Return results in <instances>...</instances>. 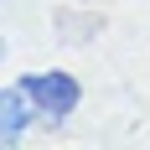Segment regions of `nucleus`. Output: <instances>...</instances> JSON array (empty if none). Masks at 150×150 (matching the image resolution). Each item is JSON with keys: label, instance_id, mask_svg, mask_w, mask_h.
I'll list each match as a JSON object with an SVG mask.
<instances>
[{"label": "nucleus", "instance_id": "1", "mask_svg": "<svg viewBox=\"0 0 150 150\" xmlns=\"http://www.w3.org/2000/svg\"><path fill=\"white\" fill-rule=\"evenodd\" d=\"M16 83L31 93V104H36V114H42L47 124H67V119L78 114V104H83V83H78L73 73H62V67H47V73H21Z\"/></svg>", "mask_w": 150, "mask_h": 150}, {"label": "nucleus", "instance_id": "2", "mask_svg": "<svg viewBox=\"0 0 150 150\" xmlns=\"http://www.w3.org/2000/svg\"><path fill=\"white\" fill-rule=\"evenodd\" d=\"M31 114H36L31 93L21 88V83H11V88L0 93V145H21V140H26Z\"/></svg>", "mask_w": 150, "mask_h": 150}]
</instances>
